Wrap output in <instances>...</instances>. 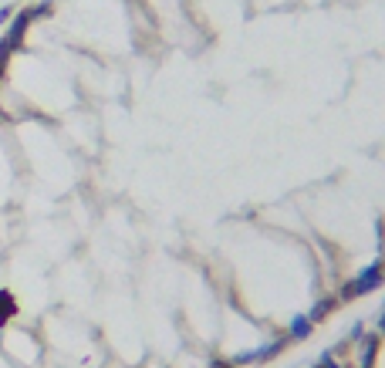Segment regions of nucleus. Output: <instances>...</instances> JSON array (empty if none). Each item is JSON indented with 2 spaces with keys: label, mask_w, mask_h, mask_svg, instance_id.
<instances>
[{
  "label": "nucleus",
  "mask_w": 385,
  "mask_h": 368,
  "mask_svg": "<svg viewBox=\"0 0 385 368\" xmlns=\"http://www.w3.org/2000/svg\"><path fill=\"white\" fill-rule=\"evenodd\" d=\"M385 281V264L382 260H372L365 271H358L351 281H348L342 290H338V301H351V297H362V294H368V290H375V287Z\"/></svg>",
  "instance_id": "1"
},
{
  "label": "nucleus",
  "mask_w": 385,
  "mask_h": 368,
  "mask_svg": "<svg viewBox=\"0 0 385 368\" xmlns=\"http://www.w3.org/2000/svg\"><path fill=\"white\" fill-rule=\"evenodd\" d=\"M34 17H38V7H24V10L14 17V24L7 27V38H3V44H7L10 51H17V47L24 44V34H28V27H31Z\"/></svg>",
  "instance_id": "2"
},
{
  "label": "nucleus",
  "mask_w": 385,
  "mask_h": 368,
  "mask_svg": "<svg viewBox=\"0 0 385 368\" xmlns=\"http://www.w3.org/2000/svg\"><path fill=\"white\" fill-rule=\"evenodd\" d=\"M284 345H287V338H270V341H264L261 348H254V365H264V362H270V358H277L280 352H284Z\"/></svg>",
  "instance_id": "3"
},
{
  "label": "nucleus",
  "mask_w": 385,
  "mask_h": 368,
  "mask_svg": "<svg viewBox=\"0 0 385 368\" xmlns=\"http://www.w3.org/2000/svg\"><path fill=\"white\" fill-rule=\"evenodd\" d=\"M311 331H314V321H311L308 314H294V318H291V325H287V338L305 341V338H311Z\"/></svg>",
  "instance_id": "4"
},
{
  "label": "nucleus",
  "mask_w": 385,
  "mask_h": 368,
  "mask_svg": "<svg viewBox=\"0 0 385 368\" xmlns=\"http://www.w3.org/2000/svg\"><path fill=\"white\" fill-rule=\"evenodd\" d=\"M14 318H17V301H14L10 290L0 287V327L7 325V321H14Z\"/></svg>",
  "instance_id": "5"
},
{
  "label": "nucleus",
  "mask_w": 385,
  "mask_h": 368,
  "mask_svg": "<svg viewBox=\"0 0 385 368\" xmlns=\"http://www.w3.org/2000/svg\"><path fill=\"white\" fill-rule=\"evenodd\" d=\"M375 348H379V338H375V334H365V338H362V355H358V368H372V362H375Z\"/></svg>",
  "instance_id": "6"
},
{
  "label": "nucleus",
  "mask_w": 385,
  "mask_h": 368,
  "mask_svg": "<svg viewBox=\"0 0 385 368\" xmlns=\"http://www.w3.org/2000/svg\"><path fill=\"white\" fill-rule=\"evenodd\" d=\"M338 304H342L338 297H321V301H318V304L311 308L308 318H311V321H321V318H328V314H331V311H335Z\"/></svg>",
  "instance_id": "7"
},
{
  "label": "nucleus",
  "mask_w": 385,
  "mask_h": 368,
  "mask_svg": "<svg viewBox=\"0 0 385 368\" xmlns=\"http://www.w3.org/2000/svg\"><path fill=\"white\" fill-rule=\"evenodd\" d=\"M362 338H365V325H355L348 331V341H362Z\"/></svg>",
  "instance_id": "8"
},
{
  "label": "nucleus",
  "mask_w": 385,
  "mask_h": 368,
  "mask_svg": "<svg viewBox=\"0 0 385 368\" xmlns=\"http://www.w3.org/2000/svg\"><path fill=\"white\" fill-rule=\"evenodd\" d=\"M10 14H14V10H10V7H0V24H3V21H7V17H10Z\"/></svg>",
  "instance_id": "9"
},
{
  "label": "nucleus",
  "mask_w": 385,
  "mask_h": 368,
  "mask_svg": "<svg viewBox=\"0 0 385 368\" xmlns=\"http://www.w3.org/2000/svg\"><path fill=\"white\" fill-rule=\"evenodd\" d=\"M379 331L385 334V311H382V318H379Z\"/></svg>",
  "instance_id": "10"
},
{
  "label": "nucleus",
  "mask_w": 385,
  "mask_h": 368,
  "mask_svg": "<svg viewBox=\"0 0 385 368\" xmlns=\"http://www.w3.org/2000/svg\"><path fill=\"white\" fill-rule=\"evenodd\" d=\"M311 368H321V365H318V362H314V365H311Z\"/></svg>",
  "instance_id": "11"
},
{
  "label": "nucleus",
  "mask_w": 385,
  "mask_h": 368,
  "mask_svg": "<svg viewBox=\"0 0 385 368\" xmlns=\"http://www.w3.org/2000/svg\"><path fill=\"white\" fill-rule=\"evenodd\" d=\"M382 311H385V301H382Z\"/></svg>",
  "instance_id": "12"
},
{
  "label": "nucleus",
  "mask_w": 385,
  "mask_h": 368,
  "mask_svg": "<svg viewBox=\"0 0 385 368\" xmlns=\"http://www.w3.org/2000/svg\"><path fill=\"white\" fill-rule=\"evenodd\" d=\"M210 368H213V365H210Z\"/></svg>",
  "instance_id": "13"
}]
</instances>
